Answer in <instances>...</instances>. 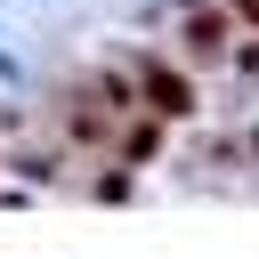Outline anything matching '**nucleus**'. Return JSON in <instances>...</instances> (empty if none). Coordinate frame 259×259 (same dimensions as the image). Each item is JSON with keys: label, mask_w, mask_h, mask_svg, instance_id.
I'll return each instance as SVG.
<instances>
[{"label": "nucleus", "mask_w": 259, "mask_h": 259, "mask_svg": "<svg viewBox=\"0 0 259 259\" xmlns=\"http://www.w3.org/2000/svg\"><path fill=\"white\" fill-rule=\"evenodd\" d=\"M243 16H251V24H259V0H243Z\"/></svg>", "instance_id": "f257e3e1"}]
</instances>
